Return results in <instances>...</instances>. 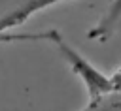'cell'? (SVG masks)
Listing matches in <instances>:
<instances>
[{
	"label": "cell",
	"instance_id": "6da1fadb",
	"mask_svg": "<svg viewBox=\"0 0 121 111\" xmlns=\"http://www.w3.org/2000/svg\"><path fill=\"white\" fill-rule=\"evenodd\" d=\"M26 40H45L49 43H53L59 51V55L68 62V66L72 68V71L83 81L87 94L89 96H96L100 92H106L110 88H117V83L113 79V75H106L100 70H96L83 55H79L62 36L59 30L51 28V30H43L38 34H4L0 38V41H26Z\"/></svg>",
	"mask_w": 121,
	"mask_h": 111
},
{
	"label": "cell",
	"instance_id": "7a4b0ae2",
	"mask_svg": "<svg viewBox=\"0 0 121 111\" xmlns=\"http://www.w3.org/2000/svg\"><path fill=\"white\" fill-rule=\"evenodd\" d=\"M62 0H0V38L23 24L32 13L42 11Z\"/></svg>",
	"mask_w": 121,
	"mask_h": 111
},
{
	"label": "cell",
	"instance_id": "3957f363",
	"mask_svg": "<svg viewBox=\"0 0 121 111\" xmlns=\"http://www.w3.org/2000/svg\"><path fill=\"white\" fill-rule=\"evenodd\" d=\"M119 23H121V0H113L108 11L104 13V17L89 30L87 36L91 40H108L115 32Z\"/></svg>",
	"mask_w": 121,
	"mask_h": 111
},
{
	"label": "cell",
	"instance_id": "277c9868",
	"mask_svg": "<svg viewBox=\"0 0 121 111\" xmlns=\"http://www.w3.org/2000/svg\"><path fill=\"white\" fill-rule=\"evenodd\" d=\"M81 111H121V87L89 96V102Z\"/></svg>",
	"mask_w": 121,
	"mask_h": 111
}]
</instances>
